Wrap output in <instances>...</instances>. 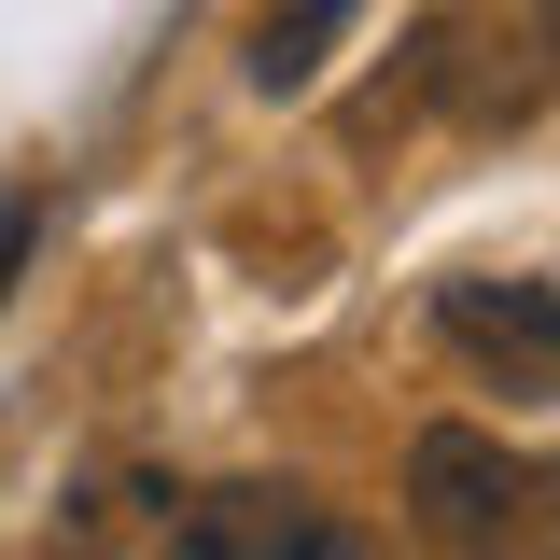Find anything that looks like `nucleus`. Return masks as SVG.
I'll return each mask as SVG.
<instances>
[{
    "instance_id": "1",
    "label": "nucleus",
    "mask_w": 560,
    "mask_h": 560,
    "mask_svg": "<svg viewBox=\"0 0 560 560\" xmlns=\"http://www.w3.org/2000/svg\"><path fill=\"white\" fill-rule=\"evenodd\" d=\"M533 504H547V477H533L504 434H477V420H420L407 434V518H420V547L504 560L518 533H533Z\"/></svg>"
},
{
    "instance_id": "2",
    "label": "nucleus",
    "mask_w": 560,
    "mask_h": 560,
    "mask_svg": "<svg viewBox=\"0 0 560 560\" xmlns=\"http://www.w3.org/2000/svg\"><path fill=\"white\" fill-rule=\"evenodd\" d=\"M434 337L504 393H560V294L547 280H490V267L434 280Z\"/></svg>"
},
{
    "instance_id": "3",
    "label": "nucleus",
    "mask_w": 560,
    "mask_h": 560,
    "mask_svg": "<svg viewBox=\"0 0 560 560\" xmlns=\"http://www.w3.org/2000/svg\"><path fill=\"white\" fill-rule=\"evenodd\" d=\"M168 560H378L350 518H323L308 490H197L183 518H168Z\"/></svg>"
},
{
    "instance_id": "4",
    "label": "nucleus",
    "mask_w": 560,
    "mask_h": 560,
    "mask_svg": "<svg viewBox=\"0 0 560 560\" xmlns=\"http://www.w3.org/2000/svg\"><path fill=\"white\" fill-rule=\"evenodd\" d=\"M337 28H350V0H280L267 43H253V84H267V98H294V84L323 70V43H337Z\"/></svg>"
},
{
    "instance_id": "5",
    "label": "nucleus",
    "mask_w": 560,
    "mask_h": 560,
    "mask_svg": "<svg viewBox=\"0 0 560 560\" xmlns=\"http://www.w3.org/2000/svg\"><path fill=\"white\" fill-rule=\"evenodd\" d=\"M28 238H43V224H28V210H0V294H14V267H28Z\"/></svg>"
},
{
    "instance_id": "6",
    "label": "nucleus",
    "mask_w": 560,
    "mask_h": 560,
    "mask_svg": "<svg viewBox=\"0 0 560 560\" xmlns=\"http://www.w3.org/2000/svg\"><path fill=\"white\" fill-rule=\"evenodd\" d=\"M533 14H547V43H560V0H533Z\"/></svg>"
}]
</instances>
